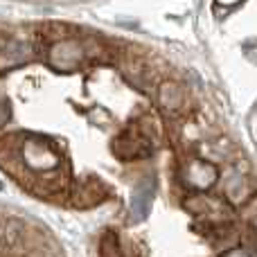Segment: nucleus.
<instances>
[{"label": "nucleus", "mask_w": 257, "mask_h": 257, "mask_svg": "<svg viewBox=\"0 0 257 257\" xmlns=\"http://www.w3.org/2000/svg\"><path fill=\"white\" fill-rule=\"evenodd\" d=\"M113 241H115V235H113V232H106V239H104L102 248H99V250H102V255H117V253H120V248H117V246H115V248H111Z\"/></svg>", "instance_id": "1a4fd4ad"}, {"label": "nucleus", "mask_w": 257, "mask_h": 257, "mask_svg": "<svg viewBox=\"0 0 257 257\" xmlns=\"http://www.w3.org/2000/svg\"><path fill=\"white\" fill-rule=\"evenodd\" d=\"M113 147H115L117 158H122V160L145 158V156L151 154V142L147 140L142 133H133V131L122 133Z\"/></svg>", "instance_id": "39448f33"}, {"label": "nucleus", "mask_w": 257, "mask_h": 257, "mask_svg": "<svg viewBox=\"0 0 257 257\" xmlns=\"http://www.w3.org/2000/svg\"><path fill=\"white\" fill-rule=\"evenodd\" d=\"M23 160H25V167H30L36 174L57 172L61 167V156L50 147V142L45 138H39V136H32L25 140V145H23Z\"/></svg>", "instance_id": "f257e3e1"}, {"label": "nucleus", "mask_w": 257, "mask_h": 257, "mask_svg": "<svg viewBox=\"0 0 257 257\" xmlns=\"http://www.w3.org/2000/svg\"><path fill=\"white\" fill-rule=\"evenodd\" d=\"M84 59V48L77 41H57L50 48V61L52 66L61 68V70H72L77 68Z\"/></svg>", "instance_id": "20e7f679"}, {"label": "nucleus", "mask_w": 257, "mask_h": 257, "mask_svg": "<svg viewBox=\"0 0 257 257\" xmlns=\"http://www.w3.org/2000/svg\"><path fill=\"white\" fill-rule=\"evenodd\" d=\"M9 120V104L5 99H0V126Z\"/></svg>", "instance_id": "9d476101"}, {"label": "nucleus", "mask_w": 257, "mask_h": 257, "mask_svg": "<svg viewBox=\"0 0 257 257\" xmlns=\"http://www.w3.org/2000/svg\"><path fill=\"white\" fill-rule=\"evenodd\" d=\"M187 208L194 214H199L205 223L210 226H221L226 223V219L230 217V210H228L226 203L217 199H205V196H194V199L187 201Z\"/></svg>", "instance_id": "7ed1b4c3"}, {"label": "nucleus", "mask_w": 257, "mask_h": 257, "mask_svg": "<svg viewBox=\"0 0 257 257\" xmlns=\"http://www.w3.org/2000/svg\"><path fill=\"white\" fill-rule=\"evenodd\" d=\"M154 192H156L154 178H145V181L136 187V192H133V205H131L133 221H145V219L149 217L151 201H154Z\"/></svg>", "instance_id": "0eeeda50"}, {"label": "nucleus", "mask_w": 257, "mask_h": 257, "mask_svg": "<svg viewBox=\"0 0 257 257\" xmlns=\"http://www.w3.org/2000/svg\"><path fill=\"white\" fill-rule=\"evenodd\" d=\"M158 102L167 113H176L183 106V90L174 81H163L158 88Z\"/></svg>", "instance_id": "6e6552de"}, {"label": "nucleus", "mask_w": 257, "mask_h": 257, "mask_svg": "<svg viewBox=\"0 0 257 257\" xmlns=\"http://www.w3.org/2000/svg\"><path fill=\"white\" fill-rule=\"evenodd\" d=\"M183 178H185V183L192 190L205 192L219 181V172L208 160H190L187 167L183 169Z\"/></svg>", "instance_id": "f03ea898"}, {"label": "nucleus", "mask_w": 257, "mask_h": 257, "mask_svg": "<svg viewBox=\"0 0 257 257\" xmlns=\"http://www.w3.org/2000/svg\"><path fill=\"white\" fill-rule=\"evenodd\" d=\"M0 190H3V185H0Z\"/></svg>", "instance_id": "9b49d317"}, {"label": "nucleus", "mask_w": 257, "mask_h": 257, "mask_svg": "<svg viewBox=\"0 0 257 257\" xmlns=\"http://www.w3.org/2000/svg\"><path fill=\"white\" fill-rule=\"evenodd\" d=\"M104 196H106L104 183H99L97 178L88 176L72 190V203L79 205V208H93V205H97Z\"/></svg>", "instance_id": "423d86ee"}]
</instances>
